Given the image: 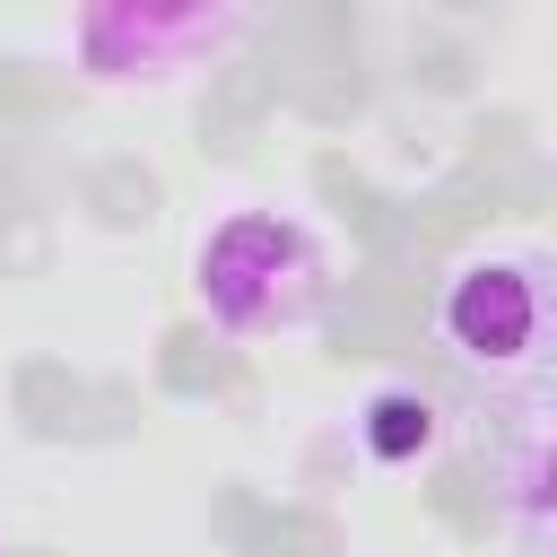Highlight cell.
I'll list each match as a JSON object with an SVG mask.
<instances>
[{
	"label": "cell",
	"instance_id": "cell-2",
	"mask_svg": "<svg viewBox=\"0 0 557 557\" xmlns=\"http://www.w3.org/2000/svg\"><path fill=\"white\" fill-rule=\"evenodd\" d=\"M252 0H78V61L104 87H174L235 52Z\"/></svg>",
	"mask_w": 557,
	"mask_h": 557
},
{
	"label": "cell",
	"instance_id": "cell-1",
	"mask_svg": "<svg viewBox=\"0 0 557 557\" xmlns=\"http://www.w3.org/2000/svg\"><path fill=\"white\" fill-rule=\"evenodd\" d=\"M191 287H200V313L218 331H305L322 322L339 270H331V244L296 218V209H235L200 235V261H191Z\"/></svg>",
	"mask_w": 557,
	"mask_h": 557
},
{
	"label": "cell",
	"instance_id": "cell-3",
	"mask_svg": "<svg viewBox=\"0 0 557 557\" xmlns=\"http://www.w3.org/2000/svg\"><path fill=\"white\" fill-rule=\"evenodd\" d=\"M444 348L479 374H522L540 366V339H548V261L540 252H479L444 278Z\"/></svg>",
	"mask_w": 557,
	"mask_h": 557
}]
</instances>
